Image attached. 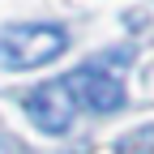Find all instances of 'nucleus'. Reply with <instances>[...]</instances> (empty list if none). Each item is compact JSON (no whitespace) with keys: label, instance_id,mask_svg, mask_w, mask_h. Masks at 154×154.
Returning a JSON list of instances; mask_svg holds the SVG:
<instances>
[{"label":"nucleus","instance_id":"nucleus-1","mask_svg":"<svg viewBox=\"0 0 154 154\" xmlns=\"http://www.w3.org/2000/svg\"><path fill=\"white\" fill-rule=\"evenodd\" d=\"M69 47V30L51 22H26V26H5L0 30V64L9 73L43 69Z\"/></svg>","mask_w":154,"mask_h":154},{"label":"nucleus","instance_id":"nucleus-3","mask_svg":"<svg viewBox=\"0 0 154 154\" xmlns=\"http://www.w3.org/2000/svg\"><path fill=\"white\" fill-rule=\"evenodd\" d=\"M26 116H30V124L38 133H47V137H64V133L73 128V111H77V99L69 94L64 82H43V86H34L26 99H22Z\"/></svg>","mask_w":154,"mask_h":154},{"label":"nucleus","instance_id":"nucleus-4","mask_svg":"<svg viewBox=\"0 0 154 154\" xmlns=\"http://www.w3.org/2000/svg\"><path fill=\"white\" fill-rule=\"evenodd\" d=\"M116 154H154V124H137L116 141Z\"/></svg>","mask_w":154,"mask_h":154},{"label":"nucleus","instance_id":"nucleus-2","mask_svg":"<svg viewBox=\"0 0 154 154\" xmlns=\"http://www.w3.org/2000/svg\"><path fill=\"white\" fill-rule=\"evenodd\" d=\"M120 64H128L124 51H103V60H90L82 69H73L64 77V86H69V94L82 107L99 111V116L120 111L124 107V82H120V73H116Z\"/></svg>","mask_w":154,"mask_h":154}]
</instances>
